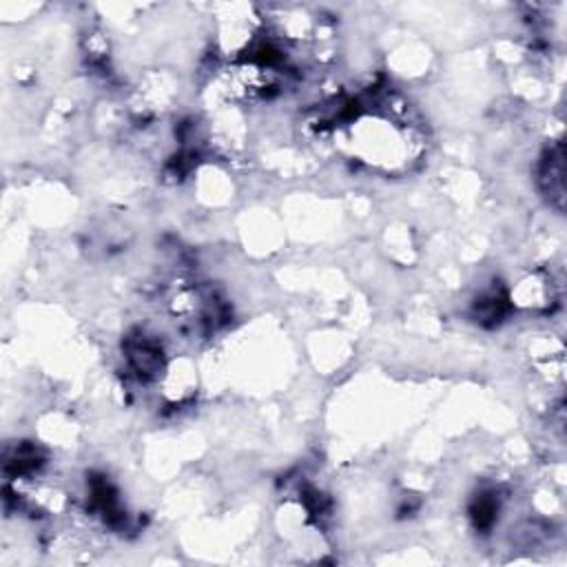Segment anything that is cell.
Returning a JSON list of instances; mask_svg holds the SVG:
<instances>
[{
    "label": "cell",
    "instance_id": "cell-1",
    "mask_svg": "<svg viewBox=\"0 0 567 567\" xmlns=\"http://www.w3.org/2000/svg\"><path fill=\"white\" fill-rule=\"evenodd\" d=\"M552 300V282L547 277H525L519 282L516 291L512 293V302H516L521 308H545Z\"/></svg>",
    "mask_w": 567,
    "mask_h": 567
},
{
    "label": "cell",
    "instance_id": "cell-2",
    "mask_svg": "<svg viewBox=\"0 0 567 567\" xmlns=\"http://www.w3.org/2000/svg\"><path fill=\"white\" fill-rule=\"evenodd\" d=\"M541 184L550 197H556V204L563 207V149L561 144L556 149H550L541 164Z\"/></svg>",
    "mask_w": 567,
    "mask_h": 567
}]
</instances>
